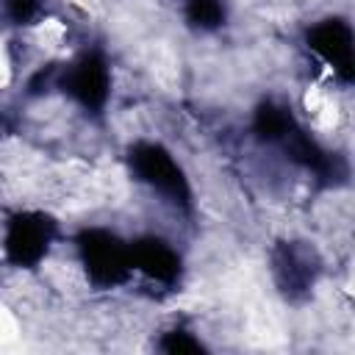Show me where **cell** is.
Returning a JSON list of instances; mask_svg holds the SVG:
<instances>
[{
  "mask_svg": "<svg viewBox=\"0 0 355 355\" xmlns=\"http://www.w3.org/2000/svg\"><path fill=\"white\" fill-rule=\"evenodd\" d=\"M78 250L86 266V275L97 286H114L128 277L133 269L130 247H125L114 233L108 230H83L78 236Z\"/></svg>",
  "mask_w": 355,
  "mask_h": 355,
  "instance_id": "1",
  "label": "cell"
},
{
  "mask_svg": "<svg viewBox=\"0 0 355 355\" xmlns=\"http://www.w3.org/2000/svg\"><path fill=\"white\" fill-rule=\"evenodd\" d=\"M130 164H133L136 175L144 183H150L153 189H158L175 205L189 208L191 189L186 183V175H183V169L172 161V155L164 147H158V144H136L130 150Z\"/></svg>",
  "mask_w": 355,
  "mask_h": 355,
  "instance_id": "2",
  "label": "cell"
},
{
  "mask_svg": "<svg viewBox=\"0 0 355 355\" xmlns=\"http://www.w3.org/2000/svg\"><path fill=\"white\" fill-rule=\"evenodd\" d=\"M53 241V222L42 214H17L6 230V255L17 266H33Z\"/></svg>",
  "mask_w": 355,
  "mask_h": 355,
  "instance_id": "3",
  "label": "cell"
},
{
  "mask_svg": "<svg viewBox=\"0 0 355 355\" xmlns=\"http://www.w3.org/2000/svg\"><path fill=\"white\" fill-rule=\"evenodd\" d=\"M308 44L311 50L333 67L344 80H352L355 67H352V33L341 19H324L308 31Z\"/></svg>",
  "mask_w": 355,
  "mask_h": 355,
  "instance_id": "4",
  "label": "cell"
},
{
  "mask_svg": "<svg viewBox=\"0 0 355 355\" xmlns=\"http://www.w3.org/2000/svg\"><path fill=\"white\" fill-rule=\"evenodd\" d=\"M67 92L89 111H100L108 100V67L103 55L89 53L83 55L64 78Z\"/></svg>",
  "mask_w": 355,
  "mask_h": 355,
  "instance_id": "5",
  "label": "cell"
},
{
  "mask_svg": "<svg viewBox=\"0 0 355 355\" xmlns=\"http://www.w3.org/2000/svg\"><path fill=\"white\" fill-rule=\"evenodd\" d=\"M130 261L147 277L161 280V283H172L180 275V258L161 239H141V241H136L130 247Z\"/></svg>",
  "mask_w": 355,
  "mask_h": 355,
  "instance_id": "6",
  "label": "cell"
},
{
  "mask_svg": "<svg viewBox=\"0 0 355 355\" xmlns=\"http://www.w3.org/2000/svg\"><path fill=\"white\" fill-rule=\"evenodd\" d=\"M275 272H277V283L283 286V291L288 294L305 291L316 275L313 252H308L300 244H280L275 252Z\"/></svg>",
  "mask_w": 355,
  "mask_h": 355,
  "instance_id": "7",
  "label": "cell"
},
{
  "mask_svg": "<svg viewBox=\"0 0 355 355\" xmlns=\"http://www.w3.org/2000/svg\"><path fill=\"white\" fill-rule=\"evenodd\" d=\"M294 128V119L286 108L275 105V103H263L255 111V133L266 141H283L288 136V130Z\"/></svg>",
  "mask_w": 355,
  "mask_h": 355,
  "instance_id": "8",
  "label": "cell"
},
{
  "mask_svg": "<svg viewBox=\"0 0 355 355\" xmlns=\"http://www.w3.org/2000/svg\"><path fill=\"white\" fill-rule=\"evenodd\" d=\"M186 17L197 28L211 31V28H219L225 22V6H222V0H189Z\"/></svg>",
  "mask_w": 355,
  "mask_h": 355,
  "instance_id": "9",
  "label": "cell"
},
{
  "mask_svg": "<svg viewBox=\"0 0 355 355\" xmlns=\"http://www.w3.org/2000/svg\"><path fill=\"white\" fill-rule=\"evenodd\" d=\"M161 349L169 352V355H200L202 352V344L194 341L189 333L175 330V333H166V338L161 341Z\"/></svg>",
  "mask_w": 355,
  "mask_h": 355,
  "instance_id": "10",
  "label": "cell"
},
{
  "mask_svg": "<svg viewBox=\"0 0 355 355\" xmlns=\"http://www.w3.org/2000/svg\"><path fill=\"white\" fill-rule=\"evenodd\" d=\"M42 0H6V11L14 22H28L39 11Z\"/></svg>",
  "mask_w": 355,
  "mask_h": 355,
  "instance_id": "11",
  "label": "cell"
}]
</instances>
